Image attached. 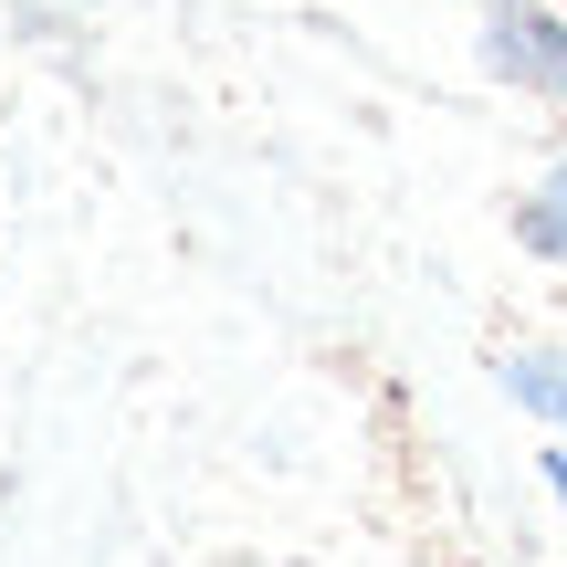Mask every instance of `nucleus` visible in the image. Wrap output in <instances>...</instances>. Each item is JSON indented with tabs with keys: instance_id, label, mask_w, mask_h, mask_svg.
I'll list each match as a JSON object with an SVG mask.
<instances>
[{
	"instance_id": "obj_1",
	"label": "nucleus",
	"mask_w": 567,
	"mask_h": 567,
	"mask_svg": "<svg viewBox=\"0 0 567 567\" xmlns=\"http://www.w3.org/2000/svg\"><path fill=\"white\" fill-rule=\"evenodd\" d=\"M484 74L567 116V0H494V21H484Z\"/></svg>"
},
{
	"instance_id": "obj_2",
	"label": "nucleus",
	"mask_w": 567,
	"mask_h": 567,
	"mask_svg": "<svg viewBox=\"0 0 567 567\" xmlns=\"http://www.w3.org/2000/svg\"><path fill=\"white\" fill-rule=\"evenodd\" d=\"M494 379H505V400L526 410V421L567 431V347H505V358H494Z\"/></svg>"
},
{
	"instance_id": "obj_3",
	"label": "nucleus",
	"mask_w": 567,
	"mask_h": 567,
	"mask_svg": "<svg viewBox=\"0 0 567 567\" xmlns=\"http://www.w3.org/2000/svg\"><path fill=\"white\" fill-rule=\"evenodd\" d=\"M515 243H526L536 264L567 274V158L547 168V179H526V200H515Z\"/></svg>"
},
{
	"instance_id": "obj_4",
	"label": "nucleus",
	"mask_w": 567,
	"mask_h": 567,
	"mask_svg": "<svg viewBox=\"0 0 567 567\" xmlns=\"http://www.w3.org/2000/svg\"><path fill=\"white\" fill-rule=\"evenodd\" d=\"M536 473H547V494H557V515H567V431L547 442V463H536Z\"/></svg>"
}]
</instances>
